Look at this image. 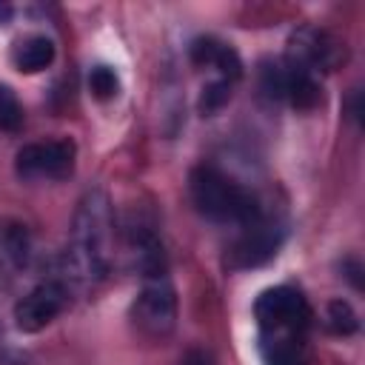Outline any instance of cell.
I'll return each instance as SVG.
<instances>
[{
  "mask_svg": "<svg viewBox=\"0 0 365 365\" xmlns=\"http://www.w3.org/2000/svg\"><path fill=\"white\" fill-rule=\"evenodd\" d=\"M66 299H68L66 288H63L60 282H54V279L34 285V288H31L23 299H17V305H14V325H17V331H23V334H37V331H43V328L66 308Z\"/></svg>",
  "mask_w": 365,
  "mask_h": 365,
  "instance_id": "8992f818",
  "label": "cell"
},
{
  "mask_svg": "<svg viewBox=\"0 0 365 365\" xmlns=\"http://www.w3.org/2000/svg\"><path fill=\"white\" fill-rule=\"evenodd\" d=\"M174 319H177V297L165 271L145 277V285L134 302V322L148 336H168Z\"/></svg>",
  "mask_w": 365,
  "mask_h": 365,
  "instance_id": "277c9868",
  "label": "cell"
},
{
  "mask_svg": "<svg viewBox=\"0 0 365 365\" xmlns=\"http://www.w3.org/2000/svg\"><path fill=\"white\" fill-rule=\"evenodd\" d=\"M279 240H282V228H277L274 222H265L259 217L245 225V234L228 251V265L231 268H257L277 254Z\"/></svg>",
  "mask_w": 365,
  "mask_h": 365,
  "instance_id": "ba28073f",
  "label": "cell"
},
{
  "mask_svg": "<svg viewBox=\"0 0 365 365\" xmlns=\"http://www.w3.org/2000/svg\"><path fill=\"white\" fill-rule=\"evenodd\" d=\"M11 14H14V9H11L9 3H3V0H0V26H6V23L11 20Z\"/></svg>",
  "mask_w": 365,
  "mask_h": 365,
  "instance_id": "ac0fdd59",
  "label": "cell"
},
{
  "mask_svg": "<svg viewBox=\"0 0 365 365\" xmlns=\"http://www.w3.org/2000/svg\"><path fill=\"white\" fill-rule=\"evenodd\" d=\"M51 60H54V43L43 34H31L11 48V63L23 74H37L46 66H51Z\"/></svg>",
  "mask_w": 365,
  "mask_h": 365,
  "instance_id": "8fae6325",
  "label": "cell"
},
{
  "mask_svg": "<svg viewBox=\"0 0 365 365\" xmlns=\"http://www.w3.org/2000/svg\"><path fill=\"white\" fill-rule=\"evenodd\" d=\"M325 319H328V328H331L334 334H339V336H351V334L359 328V319H356L354 308H351L345 299H334V302H328V314H325Z\"/></svg>",
  "mask_w": 365,
  "mask_h": 365,
  "instance_id": "4fadbf2b",
  "label": "cell"
},
{
  "mask_svg": "<svg viewBox=\"0 0 365 365\" xmlns=\"http://www.w3.org/2000/svg\"><path fill=\"white\" fill-rule=\"evenodd\" d=\"M254 317L262 334H305L311 325V308L297 288L277 285L259 294Z\"/></svg>",
  "mask_w": 365,
  "mask_h": 365,
  "instance_id": "3957f363",
  "label": "cell"
},
{
  "mask_svg": "<svg viewBox=\"0 0 365 365\" xmlns=\"http://www.w3.org/2000/svg\"><path fill=\"white\" fill-rule=\"evenodd\" d=\"M231 97V83L228 80H214L202 88V97H200V111L202 114H214L220 111Z\"/></svg>",
  "mask_w": 365,
  "mask_h": 365,
  "instance_id": "2e32d148",
  "label": "cell"
},
{
  "mask_svg": "<svg viewBox=\"0 0 365 365\" xmlns=\"http://www.w3.org/2000/svg\"><path fill=\"white\" fill-rule=\"evenodd\" d=\"M188 191L197 211L214 222L248 225L259 220L257 197L214 165H197L188 177Z\"/></svg>",
  "mask_w": 365,
  "mask_h": 365,
  "instance_id": "7a4b0ae2",
  "label": "cell"
},
{
  "mask_svg": "<svg viewBox=\"0 0 365 365\" xmlns=\"http://www.w3.org/2000/svg\"><path fill=\"white\" fill-rule=\"evenodd\" d=\"M88 91L97 97V100H111L117 91H120V80L114 74V68L108 66H94L88 71Z\"/></svg>",
  "mask_w": 365,
  "mask_h": 365,
  "instance_id": "9a60e30c",
  "label": "cell"
},
{
  "mask_svg": "<svg viewBox=\"0 0 365 365\" xmlns=\"http://www.w3.org/2000/svg\"><path fill=\"white\" fill-rule=\"evenodd\" d=\"M23 125V106L17 100V94L9 86H0V131H20Z\"/></svg>",
  "mask_w": 365,
  "mask_h": 365,
  "instance_id": "5bb4252c",
  "label": "cell"
},
{
  "mask_svg": "<svg viewBox=\"0 0 365 365\" xmlns=\"http://www.w3.org/2000/svg\"><path fill=\"white\" fill-rule=\"evenodd\" d=\"M180 365H214V359H211L208 351H202V348H191V351L180 359Z\"/></svg>",
  "mask_w": 365,
  "mask_h": 365,
  "instance_id": "e0dca14e",
  "label": "cell"
},
{
  "mask_svg": "<svg viewBox=\"0 0 365 365\" xmlns=\"http://www.w3.org/2000/svg\"><path fill=\"white\" fill-rule=\"evenodd\" d=\"M14 168L20 177H46L63 180L74 168V145L68 140H48V143H29L17 151Z\"/></svg>",
  "mask_w": 365,
  "mask_h": 365,
  "instance_id": "5b68a950",
  "label": "cell"
},
{
  "mask_svg": "<svg viewBox=\"0 0 365 365\" xmlns=\"http://www.w3.org/2000/svg\"><path fill=\"white\" fill-rule=\"evenodd\" d=\"M282 97L294 108L308 111V108H314L319 103V86H317L314 74H308V71L294 68V66L285 63V91H282Z\"/></svg>",
  "mask_w": 365,
  "mask_h": 365,
  "instance_id": "7c38bea8",
  "label": "cell"
},
{
  "mask_svg": "<svg viewBox=\"0 0 365 365\" xmlns=\"http://www.w3.org/2000/svg\"><path fill=\"white\" fill-rule=\"evenodd\" d=\"M339 57H345V48L328 34V31H319V29H302L291 37V46H288V66L294 68H302L308 74H314L317 68H325L331 71Z\"/></svg>",
  "mask_w": 365,
  "mask_h": 365,
  "instance_id": "52a82bcc",
  "label": "cell"
},
{
  "mask_svg": "<svg viewBox=\"0 0 365 365\" xmlns=\"http://www.w3.org/2000/svg\"><path fill=\"white\" fill-rule=\"evenodd\" d=\"M191 60L197 66H208L220 71V80L234 83L242 74V63L237 57V51L225 43H220L217 37H197L191 43Z\"/></svg>",
  "mask_w": 365,
  "mask_h": 365,
  "instance_id": "9c48e42d",
  "label": "cell"
},
{
  "mask_svg": "<svg viewBox=\"0 0 365 365\" xmlns=\"http://www.w3.org/2000/svg\"><path fill=\"white\" fill-rule=\"evenodd\" d=\"M259 351L265 365H305L308 359L305 334H262Z\"/></svg>",
  "mask_w": 365,
  "mask_h": 365,
  "instance_id": "30bf717a",
  "label": "cell"
},
{
  "mask_svg": "<svg viewBox=\"0 0 365 365\" xmlns=\"http://www.w3.org/2000/svg\"><path fill=\"white\" fill-rule=\"evenodd\" d=\"M111 205L108 197L94 188L80 200L74 214L71 242L66 248V274L80 285H94L108 271L111 242Z\"/></svg>",
  "mask_w": 365,
  "mask_h": 365,
  "instance_id": "6da1fadb",
  "label": "cell"
}]
</instances>
